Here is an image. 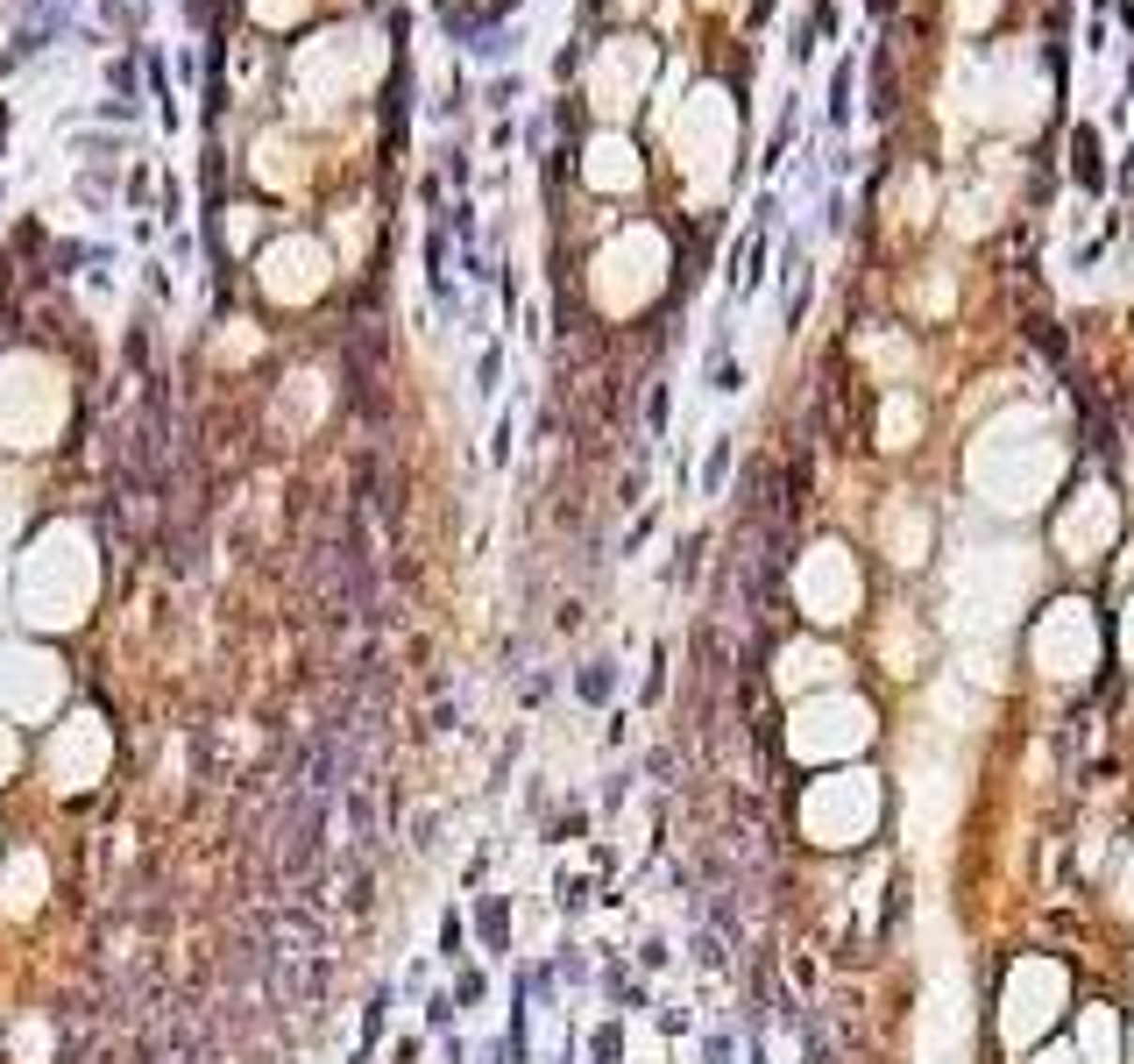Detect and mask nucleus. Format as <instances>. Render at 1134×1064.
Here are the masks:
<instances>
[{
    "label": "nucleus",
    "instance_id": "obj_1",
    "mask_svg": "<svg viewBox=\"0 0 1134 1064\" xmlns=\"http://www.w3.org/2000/svg\"><path fill=\"white\" fill-rule=\"evenodd\" d=\"M610 689H617V667H610V661H596L589 675H582V695H589V703H603Z\"/></svg>",
    "mask_w": 1134,
    "mask_h": 1064
}]
</instances>
